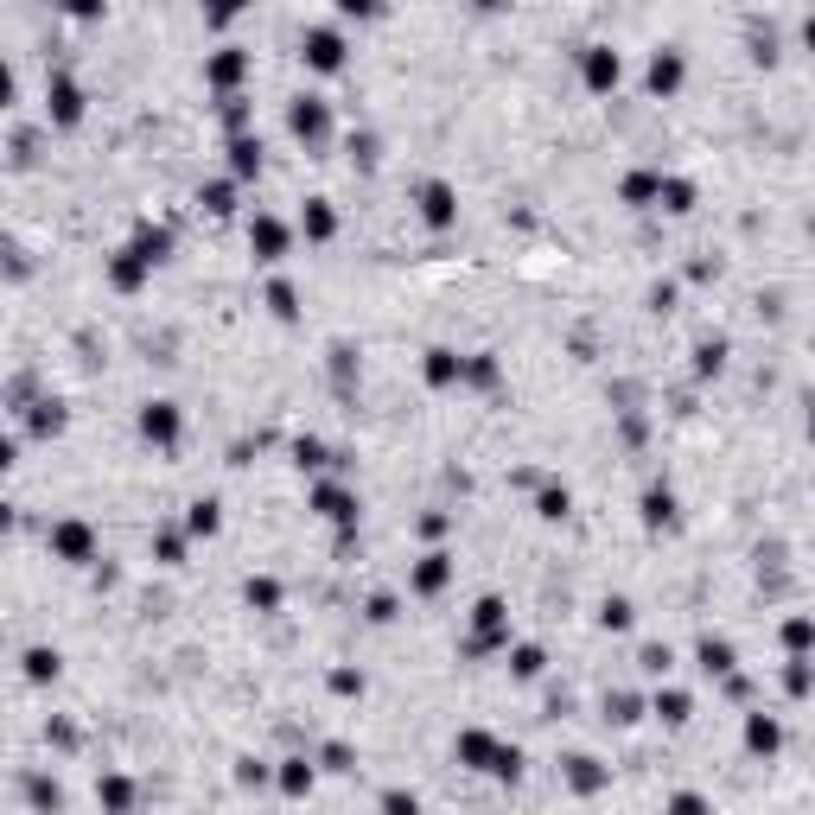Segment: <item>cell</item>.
Masks as SVG:
<instances>
[{
  "mask_svg": "<svg viewBox=\"0 0 815 815\" xmlns=\"http://www.w3.org/2000/svg\"><path fill=\"white\" fill-rule=\"evenodd\" d=\"M453 752H459V765H472V771H491V777H504V784H516L523 777V752L504 739H491V733H478V726H465V733L453 739Z\"/></svg>",
  "mask_w": 815,
  "mask_h": 815,
  "instance_id": "6da1fadb",
  "label": "cell"
},
{
  "mask_svg": "<svg viewBox=\"0 0 815 815\" xmlns=\"http://www.w3.org/2000/svg\"><path fill=\"white\" fill-rule=\"evenodd\" d=\"M51 554H58V561H71V567L96 561V529L83 523V516H64V523H51Z\"/></svg>",
  "mask_w": 815,
  "mask_h": 815,
  "instance_id": "7a4b0ae2",
  "label": "cell"
},
{
  "mask_svg": "<svg viewBox=\"0 0 815 815\" xmlns=\"http://www.w3.org/2000/svg\"><path fill=\"white\" fill-rule=\"evenodd\" d=\"M287 128L300 134L306 147H325V141H332V109H325L319 96H300V102L287 109Z\"/></svg>",
  "mask_w": 815,
  "mask_h": 815,
  "instance_id": "3957f363",
  "label": "cell"
},
{
  "mask_svg": "<svg viewBox=\"0 0 815 815\" xmlns=\"http://www.w3.org/2000/svg\"><path fill=\"white\" fill-rule=\"evenodd\" d=\"M472 650H497L504 644L510 650V612H504V599H478V612H472Z\"/></svg>",
  "mask_w": 815,
  "mask_h": 815,
  "instance_id": "277c9868",
  "label": "cell"
},
{
  "mask_svg": "<svg viewBox=\"0 0 815 815\" xmlns=\"http://www.w3.org/2000/svg\"><path fill=\"white\" fill-rule=\"evenodd\" d=\"M421 217H427V230H453L459 223V192L446 179H427L421 185Z\"/></svg>",
  "mask_w": 815,
  "mask_h": 815,
  "instance_id": "5b68a950",
  "label": "cell"
},
{
  "mask_svg": "<svg viewBox=\"0 0 815 815\" xmlns=\"http://www.w3.org/2000/svg\"><path fill=\"white\" fill-rule=\"evenodd\" d=\"M300 51H306V64H312V71H325V77H332V71H344V39H338L332 26H312Z\"/></svg>",
  "mask_w": 815,
  "mask_h": 815,
  "instance_id": "8992f818",
  "label": "cell"
},
{
  "mask_svg": "<svg viewBox=\"0 0 815 815\" xmlns=\"http://www.w3.org/2000/svg\"><path fill=\"white\" fill-rule=\"evenodd\" d=\"M580 71H586V90H618V77H624V64H618V51L612 45H586V58H580Z\"/></svg>",
  "mask_w": 815,
  "mask_h": 815,
  "instance_id": "52a82bcc",
  "label": "cell"
},
{
  "mask_svg": "<svg viewBox=\"0 0 815 815\" xmlns=\"http://www.w3.org/2000/svg\"><path fill=\"white\" fill-rule=\"evenodd\" d=\"M242 71H249V58H242L236 45H223V51H211V58H204V83H211V90H223V102H230V90L242 83Z\"/></svg>",
  "mask_w": 815,
  "mask_h": 815,
  "instance_id": "ba28073f",
  "label": "cell"
},
{
  "mask_svg": "<svg viewBox=\"0 0 815 815\" xmlns=\"http://www.w3.org/2000/svg\"><path fill=\"white\" fill-rule=\"evenodd\" d=\"M45 109H51L58 128H77V121H83V90H77L71 77H51L45 83Z\"/></svg>",
  "mask_w": 815,
  "mask_h": 815,
  "instance_id": "9c48e42d",
  "label": "cell"
},
{
  "mask_svg": "<svg viewBox=\"0 0 815 815\" xmlns=\"http://www.w3.org/2000/svg\"><path fill=\"white\" fill-rule=\"evenodd\" d=\"M179 402H147L141 408V433H147V440L153 446H179Z\"/></svg>",
  "mask_w": 815,
  "mask_h": 815,
  "instance_id": "30bf717a",
  "label": "cell"
},
{
  "mask_svg": "<svg viewBox=\"0 0 815 815\" xmlns=\"http://www.w3.org/2000/svg\"><path fill=\"white\" fill-rule=\"evenodd\" d=\"M287 242H293V230H287L281 217H255V223H249V249L262 255V262H281Z\"/></svg>",
  "mask_w": 815,
  "mask_h": 815,
  "instance_id": "8fae6325",
  "label": "cell"
},
{
  "mask_svg": "<svg viewBox=\"0 0 815 815\" xmlns=\"http://www.w3.org/2000/svg\"><path fill=\"white\" fill-rule=\"evenodd\" d=\"M312 510H319L325 523H338V529L357 523V497L344 491V484H319V491H312Z\"/></svg>",
  "mask_w": 815,
  "mask_h": 815,
  "instance_id": "7c38bea8",
  "label": "cell"
},
{
  "mask_svg": "<svg viewBox=\"0 0 815 815\" xmlns=\"http://www.w3.org/2000/svg\"><path fill=\"white\" fill-rule=\"evenodd\" d=\"M777 745H784V726H777L771 714H745V752H752V758H771Z\"/></svg>",
  "mask_w": 815,
  "mask_h": 815,
  "instance_id": "4fadbf2b",
  "label": "cell"
},
{
  "mask_svg": "<svg viewBox=\"0 0 815 815\" xmlns=\"http://www.w3.org/2000/svg\"><path fill=\"white\" fill-rule=\"evenodd\" d=\"M128 249L141 255L147 268H160L166 255H172V230H166V223H141V230H134V242H128Z\"/></svg>",
  "mask_w": 815,
  "mask_h": 815,
  "instance_id": "5bb4252c",
  "label": "cell"
},
{
  "mask_svg": "<svg viewBox=\"0 0 815 815\" xmlns=\"http://www.w3.org/2000/svg\"><path fill=\"white\" fill-rule=\"evenodd\" d=\"M421 370H427V383H433V389H453V383H465V357H459V351H446V344H440V351H427V363H421Z\"/></svg>",
  "mask_w": 815,
  "mask_h": 815,
  "instance_id": "9a60e30c",
  "label": "cell"
},
{
  "mask_svg": "<svg viewBox=\"0 0 815 815\" xmlns=\"http://www.w3.org/2000/svg\"><path fill=\"white\" fill-rule=\"evenodd\" d=\"M453 580V554H421V567H414V593H440V586Z\"/></svg>",
  "mask_w": 815,
  "mask_h": 815,
  "instance_id": "2e32d148",
  "label": "cell"
},
{
  "mask_svg": "<svg viewBox=\"0 0 815 815\" xmlns=\"http://www.w3.org/2000/svg\"><path fill=\"white\" fill-rule=\"evenodd\" d=\"M650 90H656V96H675V90H682V51H656V58H650Z\"/></svg>",
  "mask_w": 815,
  "mask_h": 815,
  "instance_id": "e0dca14e",
  "label": "cell"
},
{
  "mask_svg": "<svg viewBox=\"0 0 815 815\" xmlns=\"http://www.w3.org/2000/svg\"><path fill=\"white\" fill-rule=\"evenodd\" d=\"M147 274H153V268H147V262H141V255H134V249H121L115 262H109V281H115L121 293H134V287L147 281Z\"/></svg>",
  "mask_w": 815,
  "mask_h": 815,
  "instance_id": "ac0fdd59",
  "label": "cell"
},
{
  "mask_svg": "<svg viewBox=\"0 0 815 815\" xmlns=\"http://www.w3.org/2000/svg\"><path fill=\"white\" fill-rule=\"evenodd\" d=\"M96 803L102 809H109V815H128V803H134V784H128V777H96Z\"/></svg>",
  "mask_w": 815,
  "mask_h": 815,
  "instance_id": "d6986e66",
  "label": "cell"
},
{
  "mask_svg": "<svg viewBox=\"0 0 815 815\" xmlns=\"http://www.w3.org/2000/svg\"><path fill=\"white\" fill-rule=\"evenodd\" d=\"M230 172H236V179H255V172H262V141L236 134V141H230Z\"/></svg>",
  "mask_w": 815,
  "mask_h": 815,
  "instance_id": "ffe728a7",
  "label": "cell"
},
{
  "mask_svg": "<svg viewBox=\"0 0 815 815\" xmlns=\"http://www.w3.org/2000/svg\"><path fill=\"white\" fill-rule=\"evenodd\" d=\"M185 529H192V535H217L223 529V504H217V497H198V504L185 510Z\"/></svg>",
  "mask_w": 815,
  "mask_h": 815,
  "instance_id": "44dd1931",
  "label": "cell"
},
{
  "mask_svg": "<svg viewBox=\"0 0 815 815\" xmlns=\"http://www.w3.org/2000/svg\"><path fill=\"white\" fill-rule=\"evenodd\" d=\"M567 784H574L580 796L605 790V771H599V758H567Z\"/></svg>",
  "mask_w": 815,
  "mask_h": 815,
  "instance_id": "7402d4cb",
  "label": "cell"
},
{
  "mask_svg": "<svg viewBox=\"0 0 815 815\" xmlns=\"http://www.w3.org/2000/svg\"><path fill=\"white\" fill-rule=\"evenodd\" d=\"M663 198V172H631L624 179V204H656Z\"/></svg>",
  "mask_w": 815,
  "mask_h": 815,
  "instance_id": "603a6c76",
  "label": "cell"
},
{
  "mask_svg": "<svg viewBox=\"0 0 815 815\" xmlns=\"http://www.w3.org/2000/svg\"><path fill=\"white\" fill-rule=\"evenodd\" d=\"M332 230H338V211H332L325 198H306V236H312V242H325Z\"/></svg>",
  "mask_w": 815,
  "mask_h": 815,
  "instance_id": "cb8c5ba5",
  "label": "cell"
},
{
  "mask_svg": "<svg viewBox=\"0 0 815 815\" xmlns=\"http://www.w3.org/2000/svg\"><path fill=\"white\" fill-rule=\"evenodd\" d=\"M650 707H656V720H669V726H682L688 714H695V701H688L682 688H663V695H656Z\"/></svg>",
  "mask_w": 815,
  "mask_h": 815,
  "instance_id": "d4e9b609",
  "label": "cell"
},
{
  "mask_svg": "<svg viewBox=\"0 0 815 815\" xmlns=\"http://www.w3.org/2000/svg\"><path fill=\"white\" fill-rule=\"evenodd\" d=\"M701 669L707 675H733V644H726V637H701Z\"/></svg>",
  "mask_w": 815,
  "mask_h": 815,
  "instance_id": "484cf974",
  "label": "cell"
},
{
  "mask_svg": "<svg viewBox=\"0 0 815 815\" xmlns=\"http://www.w3.org/2000/svg\"><path fill=\"white\" fill-rule=\"evenodd\" d=\"M198 204H204V211H211V217H230V211H236V185H230V179L204 185V192H198Z\"/></svg>",
  "mask_w": 815,
  "mask_h": 815,
  "instance_id": "4316f807",
  "label": "cell"
},
{
  "mask_svg": "<svg viewBox=\"0 0 815 815\" xmlns=\"http://www.w3.org/2000/svg\"><path fill=\"white\" fill-rule=\"evenodd\" d=\"M58 663H64V656H58V650H45V644H32V650H26V682H51V675H58Z\"/></svg>",
  "mask_w": 815,
  "mask_h": 815,
  "instance_id": "83f0119b",
  "label": "cell"
},
{
  "mask_svg": "<svg viewBox=\"0 0 815 815\" xmlns=\"http://www.w3.org/2000/svg\"><path fill=\"white\" fill-rule=\"evenodd\" d=\"M656 204H663V211H675V217L695 211V185H688V179H663V198H656Z\"/></svg>",
  "mask_w": 815,
  "mask_h": 815,
  "instance_id": "f1b7e54d",
  "label": "cell"
},
{
  "mask_svg": "<svg viewBox=\"0 0 815 815\" xmlns=\"http://www.w3.org/2000/svg\"><path fill=\"white\" fill-rule=\"evenodd\" d=\"M644 523H650V529H663V523H675V497L663 491V484H656V491L644 497Z\"/></svg>",
  "mask_w": 815,
  "mask_h": 815,
  "instance_id": "f546056e",
  "label": "cell"
},
{
  "mask_svg": "<svg viewBox=\"0 0 815 815\" xmlns=\"http://www.w3.org/2000/svg\"><path fill=\"white\" fill-rule=\"evenodd\" d=\"M784 650H790V656H809V650H815V624H809V618H790V624H784Z\"/></svg>",
  "mask_w": 815,
  "mask_h": 815,
  "instance_id": "4dcf8cb0",
  "label": "cell"
},
{
  "mask_svg": "<svg viewBox=\"0 0 815 815\" xmlns=\"http://www.w3.org/2000/svg\"><path fill=\"white\" fill-rule=\"evenodd\" d=\"M281 790L287 796H306L312 790V765H306V758H287V765H281Z\"/></svg>",
  "mask_w": 815,
  "mask_h": 815,
  "instance_id": "1f68e13d",
  "label": "cell"
},
{
  "mask_svg": "<svg viewBox=\"0 0 815 815\" xmlns=\"http://www.w3.org/2000/svg\"><path fill=\"white\" fill-rule=\"evenodd\" d=\"M542 663H548V656L535 650V644H516V650H510V669L523 675V682H535V675H542Z\"/></svg>",
  "mask_w": 815,
  "mask_h": 815,
  "instance_id": "d6a6232c",
  "label": "cell"
},
{
  "mask_svg": "<svg viewBox=\"0 0 815 815\" xmlns=\"http://www.w3.org/2000/svg\"><path fill=\"white\" fill-rule=\"evenodd\" d=\"M242 599H249L255 612H274V605H281V586H274V580H249V586H242Z\"/></svg>",
  "mask_w": 815,
  "mask_h": 815,
  "instance_id": "836d02e7",
  "label": "cell"
},
{
  "mask_svg": "<svg viewBox=\"0 0 815 815\" xmlns=\"http://www.w3.org/2000/svg\"><path fill=\"white\" fill-rule=\"evenodd\" d=\"M663 815H714V809H707V796H701V790H675Z\"/></svg>",
  "mask_w": 815,
  "mask_h": 815,
  "instance_id": "e575fe53",
  "label": "cell"
},
{
  "mask_svg": "<svg viewBox=\"0 0 815 815\" xmlns=\"http://www.w3.org/2000/svg\"><path fill=\"white\" fill-rule=\"evenodd\" d=\"M465 383L491 389V383H497V357H465Z\"/></svg>",
  "mask_w": 815,
  "mask_h": 815,
  "instance_id": "d590c367",
  "label": "cell"
},
{
  "mask_svg": "<svg viewBox=\"0 0 815 815\" xmlns=\"http://www.w3.org/2000/svg\"><path fill=\"white\" fill-rule=\"evenodd\" d=\"M599 624H605V631H624V624H631V599H605L599 605Z\"/></svg>",
  "mask_w": 815,
  "mask_h": 815,
  "instance_id": "8d00e7d4",
  "label": "cell"
},
{
  "mask_svg": "<svg viewBox=\"0 0 815 815\" xmlns=\"http://www.w3.org/2000/svg\"><path fill=\"white\" fill-rule=\"evenodd\" d=\"M26 790H32V803H39V809H58V803H64V796H58V784H51V777H32Z\"/></svg>",
  "mask_w": 815,
  "mask_h": 815,
  "instance_id": "74e56055",
  "label": "cell"
},
{
  "mask_svg": "<svg viewBox=\"0 0 815 815\" xmlns=\"http://www.w3.org/2000/svg\"><path fill=\"white\" fill-rule=\"evenodd\" d=\"M567 510H574V497H567V491H542V516H548V523H561Z\"/></svg>",
  "mask_w": 815,
  "mask_h": 815,
  "instance_id": "f35d334b",
  "label": "cell"
},
{
  "mask_svg": "<svg viewBox=\"0 0 815 815\" xmlns=\"http://www.w3.org/2000/svg\"><path fill=\"white\" fill-rule=\"evenodd\" d=\"M58 427H64L58 402H39V414H32V433H58Z\"/></svg>",
  "mask_w": 815,
  "mask_h": 815,
  "instance_id": "ab89813d",
  "label": "cell"
},
{
  "mask_svg": "<svg viewBox=\"0 0 815 815\" xmlns=\"http://www.w3.org/2000/svg\"><path fill=\"white\" fill-rule=\"evenodd\" d=\"M268 306L281 312V319H293V312H300V306H293V287H287V281H274V287H268Z\"/></svg>",
  "mask_w": 815,
  "mask_h": 815,
  "instance_id": "60d3db41",
  "label": "cell"
},
{
  "mask_svg": "<svg viewBox=\"0 0 815 815\" xmlns=\"http://www.w3.org/2000/svg\"><path fill=\"white\" fill-rule=\"evenodd\" d=\"M383 815H421V803H414L408 790H389V796H383Z\"/></svg>",
  "mask_w": 815,
  "mask_h": 815,
  "instance_id": "b9f144b4",
  "label": "cell"
},
{
  "mask_svg": "<svg viewBox=\"0 0 815 815\" xmlns=\"http://www.w3.org/2000/svg\"><path fill=\"white\" fill-rule=\"evenodd\" d=\"M809 682H815V675H809V663H803V656H796V663H790V675H784V688H790V695H809Z\"/></svg>",
  "mask_w": 815,
  "mask_h": 815,
  "instance_id": "7bdbcfd3",
  "label": "cell"
},
{
  "mask_svg": "<svg viewBox=\"0 0 815 815\" xmlns=\"http://www.w3.org/2000/svg\"><path fill=\"white\" fill-rule=\"evenodd\" d=\"M695 357H701V363H695V370L707 376V370H720V357H726V344L714 338V344H701V351H695Z\"/></svg>",
  "mask_w": 815,
  "mask_h": 815,
  "instance_id": "ee69618b",
  "label": "cell"
},
{
  "mask_svg": "<svg viewBox=\"0 0 815 815\" xmlns=\"http://www.w3.org/2000/svg\"><path fill=\"white\" fill-rule=\"evenodd\" d=\"M293 459H300V465H325V446L319 440H300V446H293Z\"/></svg>",
  "mask_w": 815,
  "mask_h": 815,
  "instance_id": "f6af8a7d",
  "label": "cell"
},
{
  "mask_svg": "<svg viewBox=\"0 0 815 815\" xmlns=\"http://www.w3.org/2000/svg\"><path fill=\"white\" fill-rule=\"evenodd\" d=\"M332 688H338V695H363V675H351V669H338V675H332Z\"/></svg>",
  "mask_w": 815,
  "mask_h": 815,
  "instance_id": "bcb514c9",
  "label": "cell"
},
{
  "mask_svg": "<svg viewBox=\"0 0 815 815\" xmlns=\"http://www.w3.org/2000/svg\"><path fill=\"white\" fill-rule=\"evenodd\" d=\"M644 669H650V675H663V669H669V650H663V644H650V650H644Z\"/></svg>",
  "mask_w": 815,
  "mask_h": 815,
  "instance_id": "7dc6e473",
  "label": "cell"
},
{
  "mask_svg": "<svg viewBox=\"0 0 815 815\" xmlns=\"http://www.w3.org/2000/svg\"><path fill=\"white\" fill-rule=\"evenodd\" d=\"M179 554H185V542H179V535H160V561L172 567V561H179Z\"/></svg>",
  "mask_w": 815,
  "mask_h": 815,
  "instance_id": "c3c4849f",
  "label": "cell"
},
{
  "mask_svg": "<svg viewBox=\"0 0 815 815\" xmlns=\"http://www.w3.org/2000/svg\"><path fill=\"white\" fill-rule=\"evenodd\" d=\"M370 618H376V624H389V618H395V599H389V593H383V599H370Z\"/></svg>",
  "mask_w": 815,
  "mask_h": 815,
  "instance_id": "681fc988",
  "label": "cell"
},
{
  "mask_svg": "<svg viewBox=\"0 0 815 815\" xmlns=\"http://www.w3.org/2000/svg\"><path fill=\"white\" fill-rule=\"evenodd\" d=\"M803 45L815 51V13H809V20H803Z\"/></svg>",
  "mask_w": 815,
  "mask_h": 815,
  "instance_id": "f907efd6",
  "label": "cell"
},
{
  "mask_svg": "<svg viewBox=\"0 0 815 815\" xmlns=\"http://www.w3.org/2000/svg\"><path fill=\"white\" fill-rule=\"evenodd\" d=\"M809 440H815V414H809Z\"/></svg>",
  "mask_w": 815,
  "mask_h": 815,
  "instance_id": "816d5d0a",
  "label": "cell"
}]
</instances>
